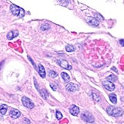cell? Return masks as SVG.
Listing matches in <instances>:
<instances>
[{
    "instance_id": "ba28073f",
    "label": "cell",
    "mask_w": 124,
    "mask_h": 124,
    "mask_svg": "<svg viewBox=\"0 0 124 124\" xmlns=\"http://www.w3.org/2000/svg\"><path fill=\"white\" fill-rule=\"evenodd\" d=\"M9 115H10V116L12 119H17V118H19V117L20 116L21 113H20V112L18 110H17V109H13V110H11L10 112Z\"/></svg>"
},
{
    "instance_id": "7c38bea8",
    "label": "cell",
    "mask_w": 124,
    "mask_h": 124,
    "mask_svg": "<svg viewBox=\"0 0 124 124\" xmlns=\"http://www.w3.org/2000/svg\"><path fill=\"white\" fill-rule=\"evenodd\" d=\"M38 71H39V75L42 78H45L46 77V70H45L44 67L41 64H40V63L38 65Z\"/></svg>"
},
{
    "instance_id": "603a6c76",
    "label": "cell",
    "mask_w": 124,
    "mask_h": 124,
    "mask_svg": "<svg viewBox=\"0 0 124 124\" xmlns=\"http://www.w3.org/2000/svg\"><path fill=\"white\" fill-rule=\"evenodd\" d=\"M50 86L53 88V90L54 91H56V90H57V85L53 84H50Z\"/></svg>"
},
{
    "instance_id": "7a4b0ae2",
    "label": "cell",
    "mask_w": 124,
    "mask_h": 124,
    "mask_svg": "<svg viewBox=\"0 0 124 124\" xmlns=\"http://www.w3.org/2000/svg\"><path fill=\"white\" fill-rule=\"evenodd\" d=\"M10 11L13 15L19 18L23 17L25 15V11L23 10V9L15 4H12L10 6Z\"/></svg>"
},
{
    "instance_id": "d4e9b609",
    "label": "cell",
    "mask_w": 124,
    "mask_h": 124,
    "mask_svg": "<svg viewBox=\"0 0 124 124\" xmlns=\"http://www.w3.org/2000/svg\"><path fill=\"white\" fill-rule=\"evenodd\" d=\"M28 59H30V60H31V63H32V65H33V66H34V67H35V68H36L35 64V63H34V62H32V59H31V58L30 57H28Z\"/></svg>"
},
{
    "instance_id": "277c9868",
    "label": "cell",
    "mask_w": 124,
    "mask_h": 124,
    "mask_svg": "<svg viewBox=\"0 0 124 124\" xmlns=\"http://www.w3.org/2000/svg\"><path fill=\"white\" fill-rule=\"evenodd\" d=\"M22 101L23 104L25 107H26L27 108H29V109H32L35 107V104L33 103V102L31 101L30 99H28L26 97H23L22 99Z\"/></svg>"
},
{
    "instance_id": "9c48e42d",
    "label": "cell",
    "mask_w": 124,
    "mask_h": 124,
    "mask_svg": "<svg viewBox=\"0 0 124 124\" xmlns=\"http://www.w3.org/2000/svg\"><path fill=\"white\" fill-rule=\"evenodd\" d=\"M69 111L72 115L77 116L79 113V108L77 106H76L75 105H72L69 108Z\"/></svg>"
},
{
    "instance_id": "4fadbf2b",
    "label": "cell",
    "mask_w": 124,
    "mask_h": 124,
    "mask_svg": "<svg viewBox=\"0 0 124 124\" xmlns=\"http://www.w3.org/2000/svg\"><path fill=\"white\" fill-rule=\"evenodd\" d=\"M39 94L44 99H47L49 96L48 92L45 89H41L39 90Z\"/></svg>"
},
{
    "instance_id": "5b68a950",
    "label": "cell",
    "mask_w": 124,
    "mask_h": 124,
    "mask_svg": "<svg viewBox=\"0 0 124 124\" xmlns=\"http://www.w3.org/2000/svg\"><path fill=\"white\" fill-rule=\"evenodd\" d=\"M57 63L60 66L62 67L64 69H66V70H71L72 69V66L68 63V62H67L66 60H64V59H59V60L57 61Z\"/></svg>"
},
{
    "instance_id": "7402d4cb",
    "label": "cell",
    "mask_w": 124,
    "mask_h": 124,
    "mask_svg": "<svg viewBox=\"0 0 124 124\" xmlns=\"http://www.w3.org/2000/svg\"><path fill=\"white\" fill-rule=\"evenodd\" d=\"M56 116H57V119L58 120H60L63 117V115H62V113H61V112L57 110L56 112Z\"/></svg>"
},
{
    "instance_id": "9a60e30c",
    "label": "cell",
    "mask_w": 124,
    "mask_h": 124,
    "mask_svg": "<svg viewBox=\"0 0 124 124\" xmlns=\"http://www.w3.org/2000/svg\"><path fill=\"white\" fill-rule=\"evenodd\" d=\"M92 95H93V99L94 100V101L98 102L101 100V97H100L99 94L97 92L93 91V93H92Z\"/></svg>"
},
{
    "instance_id": "5bb4252c",
    "label": "cell",
    "mask_w": 124,
    "mask_h": 124,
    "mask_svg": "<svg viewBox=\"0 0 124 124\" xmlns=\"http://www.w3.org/2000/svg\"><path fill=\"white\" fill-rule=\"evenodd\" d=\"M7 110H8V107H7L6 105L2 104V105L0 106V112H1V115H6V113L7 112Z\"/></svg>"
},
{
    "instance_id": "8fae6325",
    "label": "cell",
    "mask_w": 124,
    "mask_h": 124,
    "mask_svg": "<svg viewBox=\"0 0 124 124\" xmlns=\"http://www.w3.org/2000/svg\"><path fill=\"white\" fill-rule=\"evenodd\" d=\"M18 35H19V32H18V31L15 30V31H10L8 33V35H7V39L8 40H11L14 39V38H15L16 37H17Z\"/></svg>"
},
{
    "instance_id": "2e32d148",
    "label": "cell",
    "mask_w": 124,
    "mask_h": 124,
    "mask_svg": "<svg viewBox=\"0 0 124 124\" xmlns=\"http://www.w3.org/2000/svg\"><path fill=\"white\" fill-rule=\"evenodd\" d=\"M109 98H110V100L112 103L116 104L117 103V98H116L115 94H110L109 95Z\"/></svg>"
},
{
    "instance_id": "4316f807",
    "label": "cell",
    "mask_w": 124,
    "mask_h": 124,
    "mask_svg": "<svg viewBox=\"0 0 124 124\" xmlns=\"http://www.w3.org/2000/svg\"><path fill=\"white\" fill-rule=\"evenodd\" d=\"M123 112H124V111H123Z\"/></svg>"
},
{
    "instance_id": "ffe728a7",
    "label": "cell",
    "mask_w": 124,
    "mask_h": 124,
    "mask_svg": "<svg viewBox=\"0 0 124 124\" xmlns=\"http://www.w3.org/2000/svg\"><path fill=\"white\" fill-rule=\"evenodd\" d=\"M107 81H110V82H113V81H115L116 80V77L114 75H110V76H108L106 78Z\"/></svg>"
},
{
    "instance_id": "52a82bcc",
    "label": "cell",
    "mask_w": 124,
    "mask_h": 124,
    "mask_svg": "<svg viewBox=\"0 0 124 124\" xmlns=\"http://www.w3.org/2000/svg\"><path fill=\"white\" fill-rule=\"evenodd\" d=\"M102 84H103V87L106 90H108V91H113L115 88V85L113 84L112 82H110V81H103Z\"/></svg>"
},
{
    "instance_id": "cb8c5ba5",
    "label": "cell",
    "mask_w": 124,
    "mask_h": 124,
    "mask_svg": "<svg viewBox=\"0 0 124 124\" xmlns=\"http://www.w3.org/2000/svg\"><path fill=\"white\" fill-rule=\"evenodd\" d=\"M119 43L122 46H124V39H120Z\"/></svg>"
},
{
    "instance_id": "44dd1931",
    "label": "cell",
    "mask_w": 124,
    "mask_h": 124,
    "mask_svg": "<svg viewBox=\"0 0 124 124\" xmlns=\"http://www.w3.org/2000/svg\"><path fill=\"white\" fill-rule=\"evenodd\" d=\"M48 75L50 77H53V78H55V77H57L58 75L57 73L56 72H54V70H49Z\"/></svg>"
},
{
    "instance_id": "6da1fadb",
    "label": "cell",
    "mask_w": 124,
    "mask_h": 124,
    "mask_svg": "<svg viewBox=\"0 0 124 124\" xmlns=\"http://www.w3.org/2000/svg\"><path fill=\"white\" fill-rule=\"evenodd\" d=\"M107 113L109 115L114 117H119L123 115V110L120 108H116L114 106H109L106 109Z\"/></svg>"
},
{
    "instance_id": "3957f363",
    "label": "cell",
    "mask_w": 124,
    "mask_h": 124,
    "mask_svg": "<svg viewBox=\"0 0 124 124\" xmlns=\"http://www.w3.org/2000/svg\"><path fill=\"white\" fill-rule=\"evenodd\" d=\"M81 118L84 121L87 122V123H90V124H92L94 121V118L93 115L91 113H90L89 112H87V111H85L81 114Z\"/></svg>"
},
{
    "instance_id": "e0dca14e",
    "label": "cell",
    "mask_w": 124,
    "mask_h": 124,
    "mask_svg": "<svg viewBox=\"0 0 124 124\" xmlns=\"http://www.w3.org/2000/svg\"><path fill=\"white\" fill-rule=\"evenodd\" d=\"M61 75H62V79L64 80L65 82H68L70 81V76L68 75L67 73H66V72H62Z\"/></svg>"
},
{
    "instance_id": "484cf974",
    "label": "cell",
    "mask_w": 124,
    "mask_h": 124,
    "mask_svg": "<svg viewBox=\"0 0 124 124\" xmlns=\"http://www.w3.org/2000/svg\"><path fill=\"white\" fill-rule=\"evenodd\" d=\"M112 70H114L115 71H116V72H117V70H116L115 68V67H113V68H112Z\"/></svg>"
},
{
    "instance_id": "d6986e66",
    "label": "cell",
    "mask_w": 124,
    "mask_h": 124,
    "mask_svg": "<svg viewBox=\"0 0 124 124\" xmlns=\"http://www.w3.org/2000/svg\"><path fill=\"white\" fill-rule=\"evenodd\" d=\"M50 28V26L49 25L48 23H43L41 26V28H40V29L41 30V31H47V30H48Z\"/></svg>"
},
{
    "instance_id": "8992f818",
    "label": "cell",
    "mask_w": 124,
    "mask_h": 124,
    "mask_svg": "<svg viewBox=\"0 0 124 124\" xmlns=\"http://www.w3.org/2000/svg\"><path fill=\"white\" fill-rule=\"evenodd\" d=\"M66 88L68 91H70V92H76L77 90H78L79 87L77 84H73V83H69L66 85Z\"/></svg>"
},
{
    "instance_id": "30bf717a",
    "label": "cell",
    "mask_w": 124,
    "mask_h": 124,
    "mask_svg": "<svg viewBox=\"0 0 124 124\" xmlns=\"http://www.w3.org/2000/svg\"><path fill=\"white\" fill-rule=\"evenodd\" d=\"M86 22H87V23H88V24L91 25V26H99V21H98L96 18H93V17L87 18Z\"/></svg>"
},
{
    "instance_id": "ac0fdd59",
    "label": "cell",
    "mask_w": 124,
    "mask_h": 124,
    "mask_svg": "<svg viewBox=\"0 0 124 124\" xmlns=\"http://www.w3.org/2000/svg\"><path fill=\"white\" fill-rule=\"evenodd\" d=\"M66 50L67 52L71 53V52H73V51L75 50V48L73 46H72V45L68 44L66 46Z\"/></svg>"
}]
</instances>
